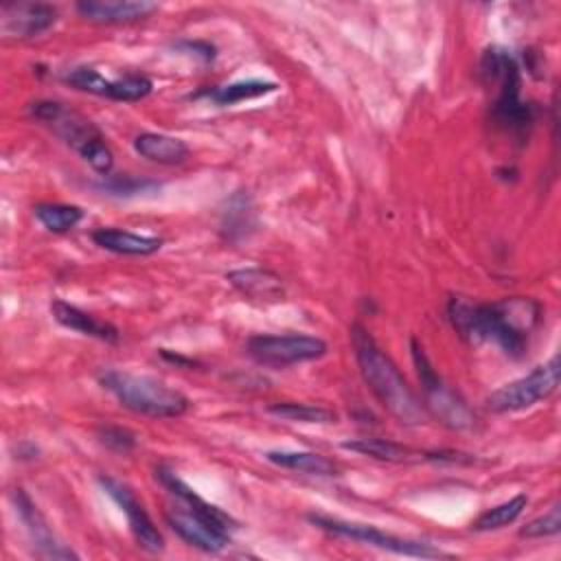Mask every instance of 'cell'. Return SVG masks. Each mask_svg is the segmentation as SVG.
Returning <instances> with one entry per match:
<instances>
[{
  "instance_id": "obj_21",
  "label": "cell",
  "mask_w": 561,
  "mask_h": 561,
  "mask_svg": "<svg viewBox=\"0 0 561 561\" xmlns=\"http://www.w3.org/2000/svg\"><path fill=\"white\" fill-rule=\"evenodd\" d=\"M256 228V215L254 206L248 193L237 191L226 202V208L221 210V237L228 243H237L245 239Z\"/></svg>"
},
{
  "instance_id": "obj_31",
  "label": "cell",
  "mask_w": 561,
  "mask_h": 561,
  "mask_svg": "<svg viewBox=\"0 0 561 561\" xmlns=\"http://www.w3.org/2000/svg\"><path fill=\"white\" fill-rule=\"evenodd\" d=\"M96 438L101 445L116 454H129L136 447V434L121 425H103L96 430Z\"/></svg>"
},
{
  "instance_id": "obj_30",
  "label": "cell",
  "mask_w": 561,
  "mask_h": 561,
  "mask_svg": "<svg viewBox=\"0 0 561 561\" xmlns=\"http://www.w3.org/2000/svg\"><path fill=\"white\" fill-rule=\"evenodd\" d=\"M559 530H561V506H559V502H554L543 515L530 519L519 530V535L526 539H541V537H552Z\"/></svg>"
},
{
  "instance_id": "obj_11",
  "label": "cell",
  "mask_w": 561,
  "mask_h": 561,
  "mask_svg": "<svg viewBox=\"0 0 561 561\" xmlns=\"http://www.w3.org/2000/svg\"><path fill=\"white\" fill-rule=\"evenodd\" d=\"M99 484L121 506V511L127 515V524H129V530H131L136 543L142 550L151 552V554L162 552L164 550V537L158 530V526L153 524V519L149 517V513L145 511V506L138 502L134 491L127 484H123L121 480L112 478V476H99Z\"/></svg>"
},
{
  "instance_id": "obj_19",
  "label": "cell",
  "mask_w": 561,
  "mask_h": 561,
  "mask_svg": "<svg viewBox=\"0 0 561 561\" xmlns=\"http://www.w3.org/2000/svg\"><path fill=\"white\" fill-rule=\"evenodd\" d=\"M92 241L110 252L129 254V256H147L162 248V239L136 234L121 228H99L92 232Z\"/></svg>"
},
{
  "instance_id": "obj_18",
  "label": "cell",
  "mask_w": 561,
  "mask_h": 561,
  "mask_svg": "<svg viewBox=\"0 0 561 561\" xmlns=\"http://www.w3.org/2000/svg\"><path fill=\"white\" fill-rule=\"evenodd\" d=\"M342 447L381 462H419L430 458V451H419L414 447H408L388 438H375V436L351 438V440H344Z\"/></svg>"
},
{
  "instance_id": "obj_17",
  "label": "cell",
  "mask_w": 561,
  "mask_h": 561,
  "mask_svg": "<svg viewBox=\"0 0 561 561\" xmlns=\"http://www.w3.org/2000/svg\"><path fill=\"white\" fill-rule=\"evenodd\" d=\"M50 313L53 318L70 329V331H77L81 335H88V337H96V340H103V342H116L118 340V329L105 320H96L94 316L85 313L83 309L61 300V298H53L50 300Z\"/></svg>"
},
{
  "instance_id": "obj_29",
  "label": "cell",
  "mask_w": 561,
  "mask_h": 561,
  "mask_svg": "<svg viewBox=\"0 0 561 561\" xmlns=\"http://www.w3.org/2000/svg\"><path fill=\"white\" fill-rule=\"evenodd\" d=\"M153 81L145 75H125L121 79L112 81L110 99L114 101H140L147 94H151Z\"/></svg>"
},
{
  "instance_id": "obj_24",
  "label": "cell",
  "mask_w": 561,
  "mask_h": 561,
  "mask_svg": "<svg viewBox=\"0 0 561 561\" xmlns=\"http://www.w3.org/2000/svg\"><path fill=\"white\" fill-rule=\"evenodd\" d=\"M33 215L48 232H55V234L72 230L83 219V210L79 206L59 204V202L37 204L33 206Z\"/></svg>"
},
{
  "instance_id": "obj_3",
  "label": "cell",
  "mask_w": 561,
  "mask_h": 561,
  "mask_svg": "<svg viewBox=\"0 0 561 561\" xmlns=\"http://www.w3.org/2000/svg\"><path fill=\"white\" fill-rule=\"evenodd\" d=\"M480 79L495 90L491 118L506 131L524 138L535 123V107L522 101V72L515 57L500 46H491L480 59Z\"/></svg>"
},
{
  "instance_id": "obj_10",
  "label": "cell",
  "mask_w": 561,
  "mask_h": 561,
  "mask_svg": "<svg viewBox=\"0 0 561 561\" xmlns=\"http://www.w3.org/2000/svg\"><path fill=\"white\" fill-rule=\"evenodd\" d=\"M11 502L37 557L53 559V561L79 559V554L57 537V533L50 528V524L46 522V517L42 515V511L24 489H13Z\"/></svg>"
},
{
  "instance_id": "obj_23",
  "label": "cell",
  "mask_w": 561,
  "mask_h": 561,
  "mask_svg": "<svg viewBox=\"0 0 561 561\" xmlns=\"http://www.w3.org/2000/svg\"><path fill=\"white\" fill-rule=\"evenodd\" d=\"M278 85L274 81H263V79H245V81H234L221 88H213V90H202L195 94V99L206 96L208 101L217 103V105H234L248 99H256V96H265L270 92H276Z\"/></svg>"
},
{
  "instance_id": "obj_15",
  "label": "cell",
  "mask_w": 561,
  "mask_h": 561,
  "mask_svg": "<svg viewBox=\"0 0 561 561\" xmlns=\"http://www.w3.org/2000/svg\"><path fill=\"white\" fill-rule=\"evenodd\" d=\"M79 15L99 24H127L142 20L158 11L149 0H81L77 2Z\"/></svg>"
},
{
  "instance_id": "obj_2",
  "label": "cell",
  "mask_w": 561,
  "mask_h": 561,
  "mask_svg": "<svg viewBox=\"0 0 561 561\" xmlns=\"http://www.w3.org/2000/svg\"><path fill=\"white\" fill-rule=\"evenodd\" d=\"M351 342L366 386L370 388L375 399L388 410V414L401 425L425 423V405L408 386L394 362L379 348V344L362 324L351 327Z\"/></svg>"
},
{
  "instance_id": "obj_14",
  "label": "cell",
  "mask_w": 561,
  "mask_h": 561,
  "mask_svg": "<svg viewBox=\"0 0 561 561\" xmlns=\"http://www.w3.org/2000/svg\"><path fill=\"white\" fill-rule=\"evenodd\" d=\"M226 280L248 300L252 302H280L285 300V283L283 278L265 267H239L226 274Z\"/></svg>"
},
{
  "instance_id": "obj_32",
  "label": "cell",
  "mask_w": 561,
  "mask_h": 561,
  "mask_svg": "<svg viewBox=\"0 0 561 561\" xmlns=\"http://www.w3.org/2000/svg\"><path fill=\"white\" fill-rule=\"evenodd\" d=\"M175 48L184 50V53H193L197 57H202L204 61H210L215 57V48L208 44V42H191V39H184V42H178Z\"/></svg>"
},
{
  "instance_id": "obj_1",
  "label": "cell",
  "mask_w": 561,
  "mask_h": 561,
  "mask_svg": "<svg viewBox=\"0 0 561 561\" xmlns=\"http://www.w3.org/2000/svg\"><path fill=\"white\" fill-rule=\"evenodd\" d=\"M447 318L465 342H493L506 355L522 357L541 320V305L528 296H511L495 302H471L465 296H451Z\"/></svg>"
},
{
  "instance_id": "obj_13",
  "label": "cell",
  "mask_w": 561,
  "mask_h": 561,
  "mask_svg": "<svg viewBox=\"0 0 561 561\" xmlns=\"http://www.w3.org/2000/svg\"><path fill=\"white\" fill-rule=\"evenodd\" d=\"M167 522L188 546L204 552H221L230 543V535L215 528L210 522L180 504L178 508L167 511Z\"/></svg>"
},
{
  "instance_id": "obj_5",
  "label": "cell",
  "mask_w": 561,
  "mask_h": 561,
  "mask_svg": "<svg viewBox=\"0 0 561 561\" xmlns=\"http://www.w3.org/2000/svg\"><path fill=\"white\" fill-rule=\"evenodd\" d=\"M99 381L107 392H112L118 399L123 408L136 414L173 419V416H182L191 405L186 394L149 375H136L127 370H105L99 375Z\"/></svg>"
},
{
  "instance_id": "obj_26",
  "label": "cell",
  "mask_w": 561,
  "mask_h": 561,
  "mask_svg": "<svg viewBox=\"0 0 561 561\" xmlns=\"http://www.w3.org/2000/svg\"><path fill=\"white\" fill-rule=\"evenodd\" d=\"M528 497L524 493L513 495L511 500L484 511L476 522H473V530H497L504 528L508 524H513L526 508Z\"/></svg>"
},
{
  "instance_id": "obj_25",
  "label": "cell",
  "mask_w": 561,
  "mask_h": 561,
  "mask_svg": "<svg viewBox=\"0 0 561 561\" xmlns=\"http://www.w3.org/2000/svg\"><path fill=\"white\" fill-rule=\"evenodd\" d=\"M270 414L291 421V423H335L337 414L324 405H313V403H298V401H280L272 403L267 408Z\"/></svg>"
},
{
  "instance_id": "obj_7",
  "label": "cell",
  "mask_w": 561,
  "mask_h": 561,
  "mask_svg": "<svg viewBox=\"0 0 561 561\" xmlns=\"http://www.w3.org/2000/svg\"><path fill=\"white\" fill-rule=\"evenodd\" d=\"M307 519L318 526L320 530L335 535V537H344L351 541H359L379 550H388L394 554H403V557H419V559H436V557H447L440 548L425 543V541H416V539H408V537H397L390 533L379 530L377 526L370 524H362V522H348V519H337V517H327V515H307Z\"/></svg>"
},
{
  "instance_id": "obj_22",
  "label": "cell",
  "mask_w": 561,
  "mask_h": 561,
  "mask_svg": "<svg viewBox=\"0 0 561 561\" xmlns=\"http://www.w3.org/2000/svg\"><path fill=\"white\" fill-rule=\"evenodd\" d=\"M265 460L283 467V469H291L298 473H309V476H335L337 467L333 460H329L322 454L316 451H289V449H272L265 454Z\"/></svg>"
},
{
  "instance_id": "obj_4",
  "label": "cell",
  "mask_w": 561,
  "mask_h": 561,
  "mask_svg": "<svg viewBox=\"0 0 561 561\" xmlns=\"http://www.w3.org/2000/svg\"><path fill=\"white\" fill-rule=\"evenodd\" d=\"M28 112L35 121L46 125L59 140L75 149L101 178L110 175L114 167L112 149L105 142V136L99 127L83 114L66 107L59 101H35L28 105Z\"/></svg>"
},
{
  "instance_id": "obj_6",
  "label": "cell",
  "mask_w": 561,
  "mask_h": 561,
  "mask_svg": "<svg viewBox=\"0 0 561 561\" xmlns=\"http://www.w3.org/2000/svg\"><path fill=\"white\" fill-rule=\"evenodd\" d=\"M410 351H412V362L416 368V377L423 390V405L425 412L438 419L449 430H471L476 425V414L467 405V401L434 370L430 357L425 355L423 346L419 340H410Z\"/></svg>"
},
{
  "instance_id": "obj_27",
  "label": "cell",
  "mask_w": 561,
  "mask_h": 561,
  "mask_svg": "<svg viewBox=\"0 0 561 561\" xmlns=\"http://www.w3.org/2000/svg\"><path fill=\"white\" fill-rule=\"evenodd\" d=\"M99 191L114 195V197H131L138 193H151L160 188L158 180L151 178H136V175H103V180L96 184Z\"/></svg>"
},
{
  "instance_id": "obj_8",
  "label": "cell",
  "mask_w": 561,
  "mask_h": 561,
  "mask_svg": "<svg viewBox=\"0 0 561 561\" xmlns=\"http://www.w3.org/2000/svg\"><path fill=\"white\" fill-rule=\"evenodd\" d=\"M559 379H561L559 355H552L548 362L535 366L528 375L493 390L486 397V408L497 414L533 408L535 403H539L557 392Z\"/></svg>"
},
{
  "instance_id": "obj_28",
  "label": "cell",
  "mask_w": 561,
  "mask_h": 561,
  "mask_svg": "<svg viewBox=\"0 0 561 561\" xmlns=\"http://www.w3.org/2000/svg\"><path fill=\"white\" fill-rule=\"evenodd\" d=\"M68 85L81 90V92H90V94H99V96H107L110 99V90H112V81L105 79L99 70L90 68V66H77L64 72L61 77Z\"/></svg>"
},
{
  "instance_id": "obj_16",
  "label": "cell",
  "mask_w": 561,
  "mask_h": 561,
  "mask_svg": "<svg viewBox=\"0 0 561 561\" xmlns=\"http://www.w3.org/2000/svg\"><path fill=\"white\" fill-rule=\"evenodd\" d=\"M156 478L167 486V491L171 493V495H175L178 500H180V504H184L186 508H191L193 513H197L199 517H204L206 522H210L215 528H219V530H224V533H232L234 528H237V522L228 515V513H224L219 506H215V504H210V502H206L202 495H197L182 478H178L173 471H169V469H164V467H158L156 469Z\"/></svg>"
},
{
  "instance_id": "obj_9",
  "label": "cell",
  "mask_w": 561,
  "mask_h": 561,
  "mask_svg": "<svg viewBox=\"0 0 561 561\" xmlns=\"http://www.w3.org/2000/svg\"><path fill=\"white\" fill-rule=\"evenodd\" d=\"M327 342L307 333L285 335H252L248 340V353L263 366L285 368L300 362L318 359L327 353Z\"/></svg>"
},
{
  "instance_id": "obj_20",
  "label": "cell",
  "mask_w": 561,
  "mask_h": 561,
  "mask_svg": "<svg viewBox=\"0 0 561 561\" xmlns=\"http://www.w3.org/2000/svg\"><path fill=\"white\" fill-rule=\"evenodd\" d=\"M134 149L158 164H180L188 158V145L182 138L156 131H142L134 138Z\"/></svg>"
},
{
  "instance_id": "obj_12",
  "label": "cell",
  "mask_w": 561,
  "mask_h": 561,
  "mask_svg": "<svg viewBox=\"0 0 561 561\" xmlns=\"http://www.w3.org/2000/svg\"><path fill=\"white\" fill-rule=\"evenodd\" d=\"M55 20L57 9L46 2H9L0 7V31L4 37H37L48 31Z\"/></svg>"
}]
</instances>
